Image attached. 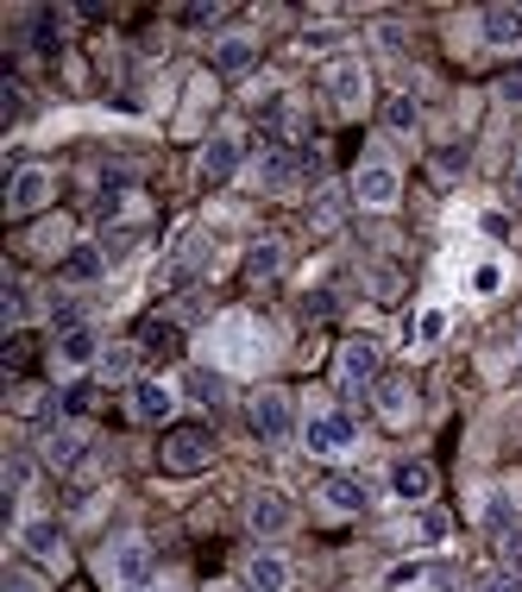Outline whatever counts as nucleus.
I'll return each mask as SVG.
<instances>
[{"label": "nucleus", "mask_w": 522, "mask_h": 592, "mask_svg": "<svg viewBox=\"0 0 522 592\" xmlns=\"http://www.w3.org/2000/svg\"><path fill=\"white\" fill-rule=\"evenodd\" d=\"M214 455H221V441H214L208 422H171L164 429V441H157V467L176 479H190V473H208Z\"/></svg>", "instance_id": "f257e3e1"}, {"label": "nucleus", "mask_w": 522, "mask_h": 592, "mask_svg": "<svg viewBox=\"0 0 522 592\" xmlns=\"http://www.w3.org/2000/svg\"><path fill=\"white\" fill-rule=\"evenodd\" d=\"M101 580H108L114 592L152 586V542H145V535H120V542H108V554H101Z\"/></svg>", "instance_id": "f03ea898"}, {"label": "nucleus", "mask_w": 522, "mask_h": 592, "mask_svg": "<svg viewBox=\"0 0 522 592\" xmlns=\"http://www.w3.org/2000/svg\"><path fill=\"white\" fill-rule=\"evenodd\" d=\"M378 378H385V354H378V340L352 335L347 347H340V359H334V385H340L347 397H366V391H378Z\"/></svg>", "instance_id": "7ed1b4c3"}, {"label": "nucleus", "mask_w": 522, "mask_h": 592, "mask_svg": "<svg viewBox=\"0 0 522 592\" xmlns=\"http://www.w3.org/2000/svg\"><path fill=\"white\" fill-rule=\"evenodd\" d=\"M359 208H371V215H390L397 202H403V171L390 159H366L359 171H352V190H347Z\"/></svg>", "instance_id": "20e7f679"}, {"label": "nucleus", "mask_w": 522, "mask_h": 592, "mask_svg": "<svg viewBox=\"0 0 522 592\" xmlns=\"http://www.w3.org/2000/svg\"><path fill=\"white\" fill-rule=\"evenodd\" d=\"M321 89H328V101L352 120V114H366V101H371V70L359 58H328L321 63Z\"/></svg>", "instance_id": "39448f33"}, {"label": "nucleus", "mask_w": 522, "mask_h": 592, "mask_svg": "<svg viewBox=\"0 0 522 592\" xmlns=\"http://www.w3.org/2000/svg\"><path fill=\"white\" fill-rule=\"evenodd\" d=\"M303 448H309L315 460H347L352 448H359V422H352L347 410H321L303 422Z\"/></svg>", "instance_id": "423d86ee"}, {"label": "nucleus", "mask_w": 522, "mask_h": 592, "mask_svg": "<svg viewBox=\"0 0 522 592\" xmlns=\"http://www.w3.org/2000/svg\"><path fill=\"white\" fill-rule=\"evenodd\" d=\"M58 196V177H51V164H20L13 183H7V221H32L51 208Z\"/></svg>", "instance_id": "0eeeda50"}, {"label": "nucleus", "mask_w": 522, "mask_h": 592, "mask_svg": "<svg viewBox=\"0 0 522 592\" xmlns=\"http://www.w3.org/2000/svg\"><path fill=\"white\" fill-rule=\"evenodd\" d=\"M246 422H252V435H258V441H290V435H296V404H290V391H252Z\"/></svg>", "instance_id": "6e6552de"}, {"label": "nucleus", "mask_w": 522, "mask_h": 592, "mask_svg": "<svg viewBox=\"0 0 522 592\" xmlns=\"http://www.w3.org/2000/svg\"><path fill=\"white\" fill-rule=\"evenodd\" d=\"M51 366H58L63 378H76V372H89V366H101V335L89 328V321L63 328V335L51 340Z\"/></svg>", "instance_id": "1a4fd4ad"}, {"label": "nucleus", "mask_w": 522, "mask_h": 592, "mask_svg": "<svg viewBox=\"0 0 522 592\" xmlns=\"http://www.w3.org/2000/svg\"><path fill=\"white\" fill-rule=\"evenodd\" d=\"M239 159H246V145H239V133H214L208 145H202V159H195V171H202V183L208 190H221V183L239 177Z\"/></svg>", "instance_id": "9d476101"}, {"label": "nucleus", "mask_w": 522, "mask_h": 592, "mask_svg": "<svg viewBox=\"0 0 522 592\" xmlns=\"http://www.w3.org/2000/svg\"><path fill=\"white\" fill-rule=\"evenodd\" d=\"M246 523H252V535H284L296 523V504L284 492H272V486H258L246 498Z\"/></svg>", "instance_id": "9b49d317"}, {"label": "nucleus", "mask_w": 522, "mask_h": 592, "mask_svg": "<svg viewBox=\"0 0 522 592\" xmlns=\"http://www.w3.org/2000/svg\"><path fill=\"white\" fill-rule=\"evenodd\" d=\"M371 404H378V422H385V429H409V422H416V385H409V378H378Z\"/></svg>", "instance_id": "f8f14e48"}, {"label": "nucleus", "mask_w": 522, "mask_h": 592, "mask_svg": "<svg viewBox=\"0 0 522 592\" xmlns=\"http://www.w3.org/2000/svg\"><path fill=\"white\" fill-rule=\"evenodd\" d=\"M39 455H44V467H76V460H89V429L82 422H51Z\"/></svg>", "instance_id": "ddd939ff"}, {"label": "nucleus", "mask_w": 522, "mask_h": 592, "mask_svg": "<svg viewBox=\"0 0 522 592\" xmlns=\"http://www.w3.org/2000/svg\"><path fill=\"white\" fill-rule=\"evenodd\" d=\"M176 397H183V391H176V385H164V378H139L126 404H133L139 422H171V416H176Z\"/></svg>", "instance_id": "4468645a"}, {"label": "nucleus", "mask_w": 522, "mask_h": 592, "mask_svg": "<svg viewBox=\"0 0 522 592\" xmlns=\"http://www.w3.org/2000/svg\"><path fill=\"white\" fill-rule=\"evenodd\" d=\"M133 347H139V359H183V328L164 321V316H152V321H139L133 328Z\"/></svg>", "instance_id": "2eb2a0df"}, {"label": "nucleus", "mask_w": 522, "mask_h": 592, "mask_svg": "<svg viewBox=\"0 0 522 592\" xmlns=\"http://www.w3.org/2000/svg\"><path fill=\"white\" fill-rule=\"evenodd\" d=\"M434 486H441V479H434L428 460H397V467H390V492L403 498V504H428Z\"/></svg>", "instance_id": "dca6fc26"}, {"label": "nucleus", "mask_w": 522, "mask_h": 592, "mask_svg": "<svg viewBox=\"0 0 522 592\" xmlns=\"http://www.w3.org/2000/svg\"><path fill=\"white\" fill-rule=\"evenodd\" d=\"M239 586L246 592H290V561H284L277 549H258L246 561V580H239Z\"/></svg>", "instance_id": "f3484780"}, {"label": "nucleus", "mask_w": 522, "mask_h": 592, "mask_svg": "<svg viewBox=\"0 0 522 592\" xmlns=\"http://www.w3.org/2000/svg\"><path fill=\"white\" fill-rule=\"evenodd\" d=\"M315 492H321V511L328 517H359L366 511V486H359L352 473H328Z\"/></svg>", "instance_id": "a211bd4d"}, {"label": "nucleus", "mask_w": 522, "mask_h": 592, "mask_svg": "<svg viewBox=\"0 0 522 592\" xmlns=\"http://www.w3.org/2000/svg\"><path fill=\"white\" fill-rule=\"evenodd\" d=\"M13 535H20V549L32 554V561H51V568L63 561V530L51 523V517H25Z\"/></svg>", "instance_id": "6ab92c4d"}, {"label": "nucleus", "mask_w": 522, "mask_h": 592, "mask_svg": "<svg viewBox=\"0 0 522 592\" xmlns=\"http://www.w3.org/2000/svg\"><path fill=\"white\" fill-rule=\"evenodd\" d=\"M479 32H484V44H498V51H522V7H484Z\"/></svg>", "instance_id": "aec40b11"}, {"label": "nucleus", "mask_w": 522, "mask_h": 592, "mask_svg": "<svg viewBox=\"0 0 522 592\" xmlns=\"http://www.w3.org/2000/svg\"><path fill=\"white\" fill-rule=\"evenodd\" d=\"M252 63H258V39L252 32H227V39L214 44V70L221 76H246Z\"/></svg>", "instance_id": "412c9836"}, {"label": "nucleus", "mask_w": 522, "mask_h": 592, "mask_svg": "<svg viewBox=\"0 0 522 592\" xmlns=\"http://www.w3.org/2000/svg\"><path fill=\"white\" fill-rule=\"evenodd\" d=\"M277 272H284V239H277V234L252 239V253H246V284H272Z\"/></svg>", "instance_id": "4be33fe9"}, {"label": "nucleus", "mask_w": 522, "mask_h": 592, "mask_svg": "<svg viewBox=\"0 0 522 592\" xmlns=\"http://www.w3.org/2000/svg\"><path fill=\"white\" fill-rule=\"evenodd\" d=\"M516 511H522V504H516V492H503V486H491V492H484V504H479V523H484L491 535H510V530H516Z\"/></svg>", "instance_id": "5701e85b"}, {"label": "nucleus", "mask_w": 522, "mask_h": 592, "mask_svg": "<svg viewBox=\"0 0 522 592\" xmlns=\"http://www.w3.org/2000/svg\"><path fill=\"white\" fill-rule=\"evenodd\" d=\"M32 253H39V258H70V253H76V239H70V221H63V215L39 221V227H32Z\"/></svg>", "instance_id": "b1692460"}, {"label": "nucleus", "mask_w": 522, "mask_h": 592, "mask_svg": "<svg viewBox=\"0 0 522 592\" xmlns=\"http://www.w3.org/2000/svg\"><path fill=\"white\" fill-rule=\"evenodd\" d=\"M133 366H139V347L133 340H114V347H101V385H126V378H133Z\"/></svg>", "instance_id": "393cba45"}, {"label": "nucleus", "mask_w": 522, "mask_h": 592, "mask_svg": "<svg viewBox=\"0 0 522 592\" xmlns=\"http://www.w3.org/2000/svg\"><path fill=\"white\" fill-rule=\"evenodd\" d=\"M385 126H390L397 139H409L416 126H422V101L409 95V89H403V95H390V101H385Z\"/></svg>", "instance_id": "a878e982"}, {"label": "nucleus", "mask_w": 522, "mask_h": 592, "mask_svg": "<svg viewBox=\"0 0 522 592\" xmlns=\"http://www.w3.org/2000/svg\"><path fill=\"white\" fill-rule=\"evenodd\" d=\"M101 272H108V253H101V246H76V253L63 258V277H70V284H95Z\"/></svg>", "instance_id": "bb28decb"}, {"label": "nucleus", "mask_w": 522, "mask_h": 592, "mask_svg": "<svg viewBox=\"0 0 522 592\" xmlns=\"http://www.w3.org/2000/svg\"><path fill=\"white\" fill-rule=\"evenodd\" d=\"M183 391H190L195 404H221V397H227V385H221V372H208V366H190Z\"/></svg>", "instance_id": "cd10ccee"}, {"label": "nucleus", "mask_w": 522, "mask_h": 592, "mask_svg": "<svg viewBox=\"0 0 522 592\" xmlns=\"http://www.w3.org/2000/svg\"><path fill=\"white\" fill-rule=\"evenodd\" d=\"M0 479H7V498H25V492H32V460L7 455V460H0Z\"/></svg>", "instance_id": "c85d7f7f"}, {"label": "nucleus", "mask_w": 522, "mask_h": 592, "mask_svg": "<svg viewBox=\"0 0 522 592\" xmlns=\"http://www.w3.org/2000/svg\"><path fill=\"white\" fill-rule=\"evenodd\" d=\"M366 284H371V296H378V303H397V296H403V272H397V265H371Z\"/></svg>", "instance_id": "c756f323"}, {"label": "nucleus", "mask_w": 522, "mask_h": 592, "mask_svg": "<svg viewBox=\"0 0 522 592\" xmlns=\"http://www.w3.org/2000/svg\"><path fill=\"white\" fill-rule=\"evenodd\" d=\"M441 335H447V309H422V316L409 321V340H422V347L428 340H441Z\"/></svg>", "instance_id": "7c9ffc66"}, {"label": "nucleus", "mask_w": 522, "mask_h": 592, "mask_svg": "<svg viewBox=\"0 0 522 592\" xmlns=\"http://www.w3.org/2000/svg\"><path fill=\"white\" fill-rule=\"evenodd\" d=\"M447 530H453V523H447L441 511H422V517H416V542H422V549H434V542H447Z\"/></svg>", "instance_id": "2f4dec72"}, {"label": "nucleus", "mask_w": 522, "mask_h": 592, "mask_svg": "<svg viewBox=\"0 0 522 592\" xmlns=\"http://www.w3.org/2000/svg\"><path fill=\"white\" fill-rule=\"evenodd\" d=\"M472 290H479V296H498V290H503V265H498V258L472 265Z\"/></svg>", "instance_id": "473e14b6"}, {"label": "nucleus", "mask_w": 522, "mask_h": 592, "mask_svg": "<svg viewBox=\"0 0 522 592\" xmlns=\"http://www.w3.org/2000/svg\"><path fill=\"white\" fill-rule=\"evenodd\" d=\"M44 404H51L44 385H13V410H20V416H44Z\"/></svg>", "instance_id": "72a5a7b5"}, {"label": "nucleus", "mask_w": 522, "mask_h": 592, "mask_svg": "<svg viewBox=\"0 0 522 592\" xmlns=\"http://www.w3.org/2000/svg\"><path fill=\"white\" fill-rule=\"evenodd\" d=\"M63 25H70V13H39V44L44 51H58L63 44Z\"/></svg>", "instance_id": "f704fd0d"}, {"label": "nucleus", "mask_w": 522, "mask_h": 592, "mask_svg": "<svg viewBox=\"0 0 522 592\" xmlns=\"http://www.w3.org/2000/svg\"><path fill=\"white\" fill-rule=\"evenodd\" d=\"M385 586H390V592L422 586V561H403V568H390V573H385Z\"/></svg>", "instance_id": "c9c22d12"}, {"label": "nucleus", "mask_w": 522, "mask_h": 592, "mask_svg": "<svg viewBox=\"0 0 522 592\" xmlns=\"http://www.w3.org/2000/svg\"><path fill=\"white\" fill-rule=\"evenodd\" d=\"M491 89H498V101H503V108H522V70H510V76H498V82H491Z\"/></svg>", "instance_id": "e433bc0d"}, {"label": "nucleus", "mask_w": 522, "mask_h": 592, "mask_svg": "<svg viewBox=\"0 0 522 592\" xmlns=\"http://www.w3.org/2000/svg\"><path fill=\"white\" fill-rule=\"evenodd\" d=\"M498 554H503V568H510V573H522V530L498 535Z\"/></svg>", "instance_id": "4c0bfd02"}, {"label": "nucleus", "mask_w": 522, "mask_h": 592, "mask_svg": "<svg viewBox=\"0 0 522 592\" xmlns=\"http://www.w3.org/2000/svg\"><path fill=\"white\" fill-rule=\"evenodd\" d=\"M20 321H25V284L13 277V284H7V328H20Z\"/></svg>", "instance_id": "58836bf2"}, {"label": "nucleus", "mask_w": 522, "mask_h": 592, "mask_svg": "<svg viewBox=\"0 0 522 592\" xmlns=\"http://www.w3.org/2000/svg\"><path fill=\"white\" fill-rule=\"evenodd\" d=\"M7 592H44V580H39V573H25L20 561H13V568H7Z\"/></svg>", "instance_id": "ea45409f"}, {"label": "nucleus", "mask_w": 522, "mask_h": 592, "mask_svg": "<svg viewBox=\"0 0 522 592\" xmlns=\"http://www.w3.org/2000/svg\"><path fill=\"white\" fill-rule=\"evenodd\" d=\"M25 359H32V347L13 335V340H7V372H25Z\"/></svg>", "instance_id": "a19ab883"}, {"label": "nucleus", "mask_w": 522, "mask_h": 592, "mask_svg": "<svg viewBox=\"0 0 522 592\" xmlns=\"http://www.w3.org/2000/svg\"><path fill=\"white\" fill-rule=\"evenodd\" d=\"M176 20H183V25H214V20H221V7H183Z\"/></svg>", "instance_id": "79ce46f5"}, {"label": "nucleus", "mask_w": 522, "mask_h": 592, "mask_svg": "<svg viewBox=\"0 0 522 592\" xmlns=\"http://www.w3.org/2000/svg\"><path fill=\"white\" fill-rule=\"evenodd\" d=\"M303 309H309L315 321H328V316H334V296H328V290H309V303H303Z\"/></svg>", "instance_id": "37998d69"}, {"label": "nucleus", "mask_w": 522, "mask_h": 592, "mask_svg": "<svg viewBox=\"0 0 522 592\" xmlns=\"http://www.w3.org/2000/svg\"><path fill=\"white\" fill-rule=\"evenodd\" d=\"M434 164H441V171H460V164H465V145H447V152H434Z\"/></svg>", "instance_id": "c03bdc74"}, {"label": "nucleus", "mask_w": 522, "mask_h": 592, "mask_svg": "<svg viewBox=\"0 0 522 592\" xmlns=\"http://www.w3.org/2000/svg\"><path fill=\"white\" fill-rule=\"evenodd\" d=\"M479 592H510V573L503 580H479Z\"/></svg>", "instance_id": "a18cd8bd"}, {"label": "nucleus", "mask_w": 522, "mask_h": 592, "mask_svg": "<svg viewBox=\"0 0 522 592\" xmlns=\"http://www.w3.org/2000/svg\"><path fill=\"white\" fill-rule=\"evenodd\" d=\"M510 202H522V164H516V177H510Z\"/></svg>", "instance_id": "49530a36"}, {"label": "nucleus", "mask_w": 522, "mask_h": 592, "mask_svg": "<svg viewBox=\"0 0 522 592\" xmlns=\"http://www.w3.org/2000/svg\"><path fill=\"white\" fill-rule=\"evenodd\" d=\"M202 592H246V586H227V580H208Z\"/></svg>", "instance_id": "de8ad7c7"}, {"label": "nucleus", "mask_w": 522, "mask_h": 592, "mask_svg": "<svg viewBox=\"0 0 522 592\" xmlns=\"http://www.w3.org/2000/svg\"><path fill=\"white\" fill-rule=\"evenodd\" d=\"M139 592H157V586H139Z\"/></svg>", "instance_id": "09e8293b"}]
</instances>
